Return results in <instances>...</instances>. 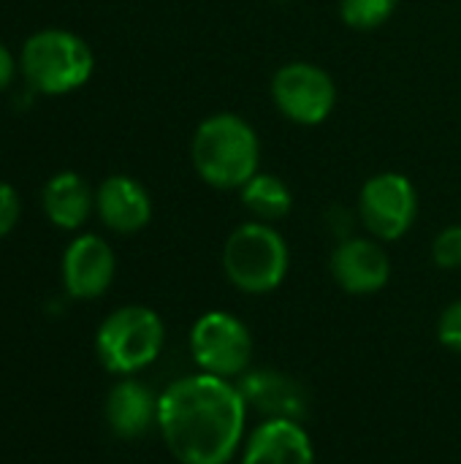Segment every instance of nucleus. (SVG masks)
<instances>
[{"label":"nucleus","mask_w":461,"mask_h":464,"mask_svg":"<svg viewBox=\"0 0 461 464\" xmlns=\"http://www.w3.org/2000/svg\"><path fill=\"white\" fill-rule=\"evenodd\" d=\"M43 209L46 218L60 226V228H79L92 209V193L87 188V182L73 174V171H62L57 177H52L43 188Z\"/></svg>","instance_id":"nucleus-15"},{"label":"nucleus","mask_w":461,"mask_h":464,"mask_svg":"<svg viewBox=\"0 0 461 464\" xmlns=\"http://www.w3.org/2000/svg\"><path fill=\"white\" fill-rule=\"evenodd\" d=\"M22 71L38 92L62 95L90 79L92 52L68 30H41L22 49Z\"/></svg>","instance_id":"nucleus-5"},{"label":"nucleus","mask_w":461,"mask_h":464,"mask_svg":"<svg viewBox=\"0 0 461 464\" xmlns=\"http://www.w3.org/2000/svg\"><path fill=\"white\" fill-rule=\"evenodd\" d=\"M242 204L245 209L261 220V223H274V220H283L288 212H291V204H293V196H291V188L274 177V174H255L245 188H242Z\"/></svg>","instance_id":"nucleus-16"},{"label":"nucleus","mask_w":461,"mask_h":464,"mask_svg":"<svg viewBox=\"0 0 461 464\" xmlns=\"http://www.w3.org/2000/svg\"><path fill=\"white\" fill-rule=\"evenodd\" d=\"M242 464H315L312 438L302 421L264 419L245 440Z\"/></svg>","instance_id":"nucleus-10"},{"label":"nucleus","mask_w":461,"mask_h":464,"mask_svg":"<svg viewBox=\"0 0 461 464\" xmlns=\"http://www.w3.org/2000/svg\"><path fill=\"white\" fill-rule=\"evenodd\" d=\"M19 220V196L11 185L0 182V237H5Z\"/></svg>","instance_id":"nucleus-20"},{"label":"nucleus","mask_w":461,"mask_h":464,"mask_svg":"<svg viewBox=\"0 0 461 464\" xmlns=\"http://www.w3.org/2000/svg\"><path fill=\"white\" fill-rule=\"evenodd\" d=\"M437 340L454 351V353H461V299L448 304L437 321Z\"/></svg>","instance_id":"nucleus-19"},{"label":"nucleus","mask_w":461,"mask_h":464,"mask_svg":"<svg viewBox=\"0 0 461 464\" xmlns=\"http://www.w3.org/2000/svg\"><path fill=\"white\" fill-rule=\"evenodd\" d=\"M418 198L416 188L405 174L383 171L372 177L359 196V215L375 239L394 242L416 223Z\"/></svg>","instance_id":"nucleus-7"},{"label":"nucleus","mask_w":461,"mask_h":464,"mask_svg":"<svg viewBox=\"0 0 461 464\" xmlns=\"http://www.w3.org/2000/svg\"><path fill=\"white\" fill-rule=\"evenodd\" d=\"M14 79V57L11 52L0 44V90H5Z\"/></svg>","instance_id":"nucleus-21"},{"label":"nucleus","mask_w":461,"mask_h":464,"mask_svg":"<svg viewBox=\"0 0 461 464\" xmlns=\"http://www.w3.org/2000/svg\"><path fill=\"white\" fill-rule=\"evenodd\" d=\"M291 266V253L280 231L269 223L253 220L239 226L223 247V272L234 288L245 294L274 291Z\"/></svg>","instance_id":"nucleus-3"},{"label":"nucleus","mask_w":461,"mask_h":464,"mask_svg":"<svg viewBox=\"0 0 461 464\" xmlns=\"http://www.w3.org/2000/svg\"><path fill=\"white\" fill-rule=\"evenodd\" d=\"M193 166L204 182L220 190H242L261 163V144L253 125L236 114L204 120L193 136Z\"/></svg>","instance_id":"nucleus-2"},{"label":"nucleus","mask_w":461,"mask_h":464,"mask_svg":"<svg viewBox=\"0 0 461 464\" xmlns=\"http://www.w3.org/2000/svg\"><path fill=\"white\" fill-rule=\"evenodd\" d=\"M397 3L399 0H340V14L356 30H372L394 14Z\"/></svg>","instance_id":"nucleus-17"},{"label":"nucleus","mask_w":461,"mask_h":464,"mask_svg":"<svg viewBox=\"0 0 461 464\" xmlns=\"http://www.w3.org/2000/svg\"><path fill=\"white\" fill-rule=\"evenodd\" d=\"M166 329L155 310L128 304L114 310L98 329L95 351L101 364L114 375H133L149 367L163 351Z\"/></svg>","instance_id":"nucleus-4"},{"label":"nucleus","mask_w":461,"mask_h":464,"mask_svg":"<svg viewBox=\"0 0 461 464\" xmlns=\"http://www.w3.org/2000/svg\"><path fill=\"white\" fill-rule=\"evenodd\" d=\"M432 258L440 269H459L461 266V226H448L437 234L432 245Z\"/></svg>","instance_id":"nucleus-18"},{"label":"nucleus","mask_w":461,"mask_h":464,"mask_svg":"<svg viewBox=\"0 0 461 464\" xmlns=\"http://www.w3.org/2000/svg\"><path fill=\"white\" fill-rule=\"evenodd\" d=\"M190 353L201 372L215 378H242L253 359L250 329L226 310L204 313L190 329Z\"/></svg>","instance_id":"nucleus-6"},{"label":"nucleus","mask_w":461,"mask_h":464,"mask_svg":"<svg viewBox=\"0 0 461 464\" xmlns=\"http://www.w3.org/2000/svg\"><path fill=\"white\" fill-rule=\"evenodd\" d=\"M274 106L299 125L323 122L337 101L334 79L312 63H288L272 79Z\"/></svg>","instance_id":"nucleus-8"},{"label":"nucleus","mask_w":461,"mask_h":464,"mask_svg":"<svg viewBox=\"0 0 461 464\" xmlns=\"http://www.w3.org/2000/svg\"><path fill=\"white\" fill-rule=\"evenodd\" d=\"M245 402L250 411L261 413L264 419H291L302 421L307 416V392L304 386L277 370H255L245 372L236 381Z\"/></svg>","instance_id":"nucleus-11"},{"label":"nucleus","mask_w":461,"mask_h":464,"mask_svg":"<svg viewBox=\"0 0 461 464\" xmlns=\"http://www.w3.org/2000/svg\"><path fill=\"white\" fill-rule=\"evenodd\" d=\"M109 430L122 440H136L158 427V397L139 381H120L106 397Z\"/></svg>","instance_id":"nucleus-14"},{"label":"nucleus","mask_w":461,"mask_h":464,"mask_svg":"<svg viewBox=\"0 0 461 464\" xmlns=\"http://www.w3.org/2000/svg\"><path fill=\"white\" fill-rule=\"evenodd\" d=\"M62 280L73 299H98L114 280L111 247L95 234L73 239L62 258Z\"/></svg>","instance_id":"nucleus-12"},{"label":"nucleus","mask_w":461,"mask_h":464,"mask_svg":"<svg viewBox=\"0 0 461 464\" xmlns=\"http://www.w3.org/2000/svg\"><path fill=\"white\" fill-rule=\"evenodd\" d=\"M95 204H98L101 220L117 234H136L152 218V201L147 190L136 179L122 177V174L109 177L101 185Z\"/></svg>","instance_id":"nucleus-13"},{"label":"nucleus","mask_w":461,"mask_h":464,"mask_svg":"<svg viewBox=\"0 0 461 464\" xmlns=\"http://www.w3.org/2000/svg\"><path fill=\"white\" fill-rule=\"evenodd\" d=\"M247 411L234 381L198 372L158 397V430L177 462L228 464L245 440Z\"/></svg>","instance_id":"nucleus-1"},{"label":"nucleus","mask_w":461,"mask_h":464,"mask_svg":"<svg viewBox=\"0 0 461 464\" xmlns=\"http://www.w3.org/2000/svg\"><path fill=\"white\" fill-rule=\"evenodd\" d=\"M334 283L353 296L378 294L391 277L389 253L375 239H342L329 261Z\"/></svg>","instance_id":"nucleus-9"}]
</instances>
